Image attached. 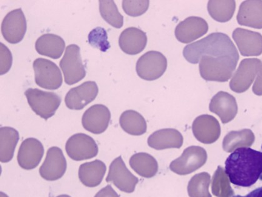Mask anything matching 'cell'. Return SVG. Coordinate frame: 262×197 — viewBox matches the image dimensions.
Masks as SVG:
<instances>
[{"instance_id":"6da1fadb","label":"cell","mask_w":262,"mask_h":197,"mask_svg":"<svg viewBox=\"0 0 262 197\" xmlns=\"http://www.w3.org/2000/svg\"><path fill=\"white\" fill-rule=\"evenodd\" d=\"M226 173L233 185L249 187L262 174V152L249 147L237 148L226 160Z\"/></svg>"},{"instance_id":"7a4b0ae2","label":"cell","mask_w":262,"mask_h":197,"mask_svg":"<svg viewBox=\"0 0 262 197\" xmlns=\"http://www.w3.org/2000/svg\"><path fill=\"white\" fill-rule=\"evenodd\" d=\"M183 55L188 62L198 64L203 56L231 57L238 58L239 54L231 39L226 34L214 33L206 38L186 46Z\"/></svg>"},{"instance_id":"3957f363","label":"cell","mask_w":262,"mask_h":197,"mask_svg":"<svg viewBox=\"0 0 262 197\" xmlns=\"http://www.w3.org/2000/svg\"><path fill=\"white\" fill-rule=\"evenodd\" d=\"M238 59L231 57L202 56L199 59L201 76L208 81L227 82L231 78Z\"/></svg>"},{"instance_id":"277c9868","label":"cell","mask_w":262,"mask_h":197,"mask_svg":"<svg viewBox=\"0 0 262 197\" xmlns=\"http://www.w3.org/2000/svg\"><path fill=\"white\" fill-rule=\"evenodd\" d=\"M25 94L31 110L45 120L55 115L61 104L60 96L55 93L29 88Z\"/></svg>"},{"instance_id":"5b68a950","label":"cell","mask_w":262,"mask_h":197,"mask_svg":"<svg viewBox=\"0 0 262 197\" xmlns=\"http://www.w3.org/2000/svg\"><path fill=\"white\" fill-rule=\"evenodd\" d=\"M59 67L63 73L64 81L68 85L77 83L86 76V72L82 63L80 48L76 45H70L66 48Z\"/></svg>"},{"instance_id":"8992f818","label":"cell","mask_w":262,"mask_h":197,"mask_svg":"<svg viewBox=\"0 0 262 197\" xmlns=\"http://www.w3.org/2000/svg\"><path fill=\"white\" fill-rule=\"evenodd\" d=\"M207 154L204 148L190 146L184 150L180 158L170 164V169L178 175L186 176L195 172L206 164Z\"/></svg>"},{"instance_id":"52a82bcc","label":"cell","mask_w":262,"mask_h":197,"mask_svg":"<svg viewBox=\"0 0 262 197\" xmlns=\"http://www.w3.org/2000/svg\"><path fill=\"white\" fill-rule=\"evenodd\" d=\"M167 68V60L158 51H150L143 54L136 63L138 75L146 81H155L163 75Z\"/></svg>"},{"instance_id":"ba28073f","label":"cell","mask_w":262,"mask_h":197,"mask_svg":"<svg viewBox=\"0 0 262 197\" xmlns=\"http://www.w3.org/2000/svg\"><path fill=\"white\" fill-rule=\"evenodd\" d=\"M35 82L46 90H56L61 86L62 77L60 70L55 62L44 58L33 62Z\"/></svg>"},{"instance_id":"9c48e42d","label":"cell","mask_w":262,"mask_h":197,"mask_svg":"<svg viewBox=\"0 0 262 197\" xmlns=\"http://www.w3.org/2000/svg\"><path fill=\"white\" fill-rule=\"evenodd\" d=\"M66 150L73 161H81L95 158L98 154V146L91 137L78 133L68 140Z\"/></svg>"},{"instance_id":"30bf717a","label":"cell","mask_w":262,"mask_h":197,"mask_svg":"<svg viewBox=\"0 0 262 197\" xmlns=\"http://www.w3.org/2000/svg\"><path fill=\"white\" fill-rule=\"evenodd\" d=\"M261 61L257 58L244 59L230 82L233 92L242 93L249 89L261 67Z\"/></svg>"},{"instance_id":"8fae6325","label":"cell","mask_w":262,"mask_h":197,"mask_svg":"<svg viewBox=\"0 0 262 197\" xmlns=\"http://www.w3.org/2000/svg\"><path fill=\"white\" fill-rule=\"evenodd\" d=\"M106 181L113 183L122 192L130 193L135 190L139 180L130 172L121 156L111 163Z\"/></svg>"},{"instance_id":"7c38bea8","label":"cell","mask_w":262,"mask_h":197,"mask_svg":"<svg viewBox=\"0 0 262 197\" xmlns=\"http://www.w3.org/2000/svg\"><path fill=\"white\" fill-rule=\"evenodd\" d=\"M1 28L6 41L11 44L21 42L27 30V19L21 8L8 13L3 20Z\"/></svg>"},{"instance_id":"4fadbf2b","label":"cell","mask_w":262,"mask_h":197,"mask_svg":"<svg viewBox=\"0 0 262 197\" xmlns=\"http://www.w3.org/2000/svg\"><path fill=\"white\" fill-rule=\"evenodd\" d=\"M67 162L61 148L52 147L48 149L47 157L39 168V174L48 181L61 179L67 171Z\"/></svg>"},{"instance_id":"5bb4252c","label":"cell","mask_w":262,"mask_h":197,"mask_svg":"<svg viewBox=\"0 0 262 197\" xmlns=\"http://www.w3.org/2000/svg\"><path fill=\"white\" fill-rule=\"evenodd\" d=\"M98 92V85L95 81L84 82L68 91L65 97V104L70 110H81L96 99Z\"/></svg>"},{"instance_id":"9a60e30c","label":"cell","mask_w":262,"mask_h":197,"mask_svg":"<svg viewBox=\"0 0 262 197\" xmlns=\"http://www.w3.org/2000/svg\"><path fill=\"white\" fill-rule=\"evenodd\" d=\"M193 136L205 144L214 143L220 138L221 128L217 119L210 115L198 117L192 124Z\"/></svg>"},{"instance_id":"2e32d148","label":"cell","mask_w":262,"mask_h":197,"mask_svg":"<svg viewBox=\"0 0 262 197\" xmlns=\"http://www.w3.org/2000/svg\"><path fill=\"white\" fill-rule=\"evenodd\" d=\"M111 118L110 111L104 105H93L82 116V126L91 133L100 134L109 126Z\"/></svg>"},{"instance_id":"e0dca14e","label":"cell","mask_w":262,"mask_h":197,"mask_svg":"<svg viewBox=\"0 0 262 197\" xmlns=\"http://www.w3.org/2000/svg\"><path fill=\"white\" fill-rule=\"evenodd\" d=\"M209 30L206 20L200 17L190 16L179 23L175 30L177 39L182 43H189L206 35Z\"/></svg>"},{"instance_id":"ac0fdd59","label":"cell","mask_w":262,"mask_h":197,"mask_svg":"<svg viewBox=\"0 0 262 197\" xmlns=\"http://www.w3.org/2000/svg\"><path fill=\"white\" fill-rule=\"evenodd\" d=\"M44 155L41 142L35 138H28L19 147L17 160L19 166L25 170H32L40 163Z\"/></svg>"},{"instance_id":"d6986e66","label":"cell","mask_w":262,"mask_h":197,"mask_svg":"<svg viewBox=\"0 0 262 197\" xmlns=\"http://www.w3.org/2000/svg\"><path fill=\"white\" fill-rule=\"evenodd\" d=\"M239 51L244 56H258L262 54L261 34L242 28H237L232 34Z\"/></svg>"},{"instance_id":"ffe728a7","label":"cell","mask_w":262,"mask_h":197,"mask_svg":"<svg viewBox=\"0 0 262 197\" xmlns=\"http://www.w3.org/2000/svg\"><path fill=\"white\" fill-rule=\"evenodd\" d=\"M209 110L217 114L222 123L227 124L235 118L238 112V105L235 98L231 94L220 91L211 99Z\"/></svg>"},{"instance_id":"44dd1931","label":"cell","mask_w":262,"mask_h":197,"mask_svg":"<svg viewBox=\"0 0 262 197\" xmlns=\"http://www.w3.org/2000/svg\"><path fill=\"white\" fill-rule=\"evenodd\" d=\"M147 42L146 33L135 27L126 28L119 38V47L124 53L130 55L141 53L146 48Z\"/></svg>"},{"instance_id":"7402d4cb","label":"cell","mask_w":262,"mask_h":197,"mask_svg":"<svg viewBox=\"0 0 262 197\" xmlns=\"http://www.w3.org/2000/svg\"><path fill=\"white\" fill-rule=\"evenodd\" d=\"M183 142V136L175 128H163L157 130L147 140L149 146L158 150L167 148H180Z\"/></svg>"},{"instance_id":"603a6c76","label":"cell","mask_w":262,"mask_h":197,"mask_svg":"<svg viewBox=\"0 0 262 197\" xmlns=\"http://www.w3.org/2000/svg\"><path fill=\"white\" fill-rule=\"evenodd\" d=\"M237 20L240 25L262 29V1L249 0L242 3Z\"/></svg>"},{"instance_id":"cb8c5ba5","label":"cell","mask_w":262,"mask_h":197,"mask_svg":"<svg viewBox=\"0 0 262 197\" xmlns=\"http://www.w3.org/2000/svg\"><path fill=\"white\" fill-rule=\"evenodd\" d=\"M106 172V166L103 162L96 160L84 163L79 168V179L85 186L96 187L100 185Z\"/></svg>"},{"instance_id":"d4e9b609","label":"cell","mask_w":262,"mask_h":197,"mask_svg":"<svg viewBox=\"0 0 262 197\" xmlns=\"http://www.w3.org/2000/svg\"><path fill=\"white\" fill-rule=\"evenodd\" d=\"M65 47V42L61 37L50 33L39 37L35 43L37 52L54 59L61 58Z\"/></svg>"},{"instance_id":"484cf974","label":"cell","mask_w":262,"mask_h":197,"mask_svg":"<svg viewBox=\"0 0 262 197\" xmlns=\"http://www.w3.org/2000/svg\"><path fill=\"white\" fill-rule=\"evenodd\" d=\"M131 168L138 175L144 178H152L158 172V163L156 159L147 153L135 154L129 160Z\"/></svg>"},{"instance_id":"4316f807","label":"cell","mask_w":262,"mask_h":197,"mask_svg":"<svg viewBox=\"0 0 262 197\" xmlns=\"http://www.w3.org/2000/svg\"><path fill=\"white\" fill-rule=\"evenodd\" d=\"M19 133L15 128L3 127L0 128V161L7 163L12 160L19 141Z\"/></svg>"},{"instance_id":"83f0119b","label":"cell","mask_w":262,"mask_h":197,"mask_svg":"<svg viewBox=\"0 0 262 197\" xmlns=\"http://www.w3.org/2000/svg\"><path fill=\"white\" fill-rule=\"evenodd\" d=\"M254 141V134L251 130L245 128L227 134L224 139L222 147L226 152L230 153L239 148L250 147Z\"/></svg>"},{"instance_id":"f1b7e54d","label":"cell","mask_w":262,"mask_h":197,"mask_svg":"<svg viewBox=\"0 0 262 197\" xmlns=\"http://www.w3.org/2000/svg\"><path fill=\"white\" fill-rule=\"evenodd\" d=\"M121 127L132 136H141L146 133L147 123L144 117L135 111H124L119 118Z\"/></svg>"},{"instance_id":"f546056e","label":"cell","mask_w":262,"mask_h":197,"mask_svg":"<svg viewBox=\"0 0 262 197\" xmlns=\"http://www.w3.org/2000/svg\"><path fill=\"white\" fill-rule=\"evenodd\" d=\"M236 4L232 0L227 1H210L208 3L207 10L209 15L215 21L226 23L230 21L234 15Z\"/></svg>"},{"instance_id":"4dcf8cb0","label":"cell","mask_w":262,"mask_h":197,"mask_svg":"<svg viewBox=\"0 0 262 197\" xmlns=\"http://www.w3.org/2000/svg\"><path fill=\"white\" fill-rule=\"evenodd\" d=\"M210 176L207 172L196 174L190 180L187 192L190 197H212L209 192Z\"/></svg>"},{"instance_id":"1f68e13d","label":"cell","mask_w":262,"mask_h":197,"mask_svg":"<svg viewBox=\"0 0 262 197\" xmlns=\"http://www.w3.org/2000/svg\"><path fill=\"white\" fill-rule=\"evenodd\" d=\"M212 192L213 195L217 197H233L235 195L226 171L221 166H219L213 174Z\"/></svg>"},{"instance_id":"d6a6232c","label":"cell","mask_w":262,"mask_h":197,"mask_svg":"<svg viewBox=\"0 0 262 197\" xmlns=\"http://www.w3.org/2000/svg\"><path fill=\"white\" fill-rule=\"evenodd\" d=\"M99 12L102 18L112 27L121 28L123 26V16L119 12L115 2L111 0L99 1Z\"/></svg>"},{"instance_id":"836d02e7","label":"cell","mask_w":262,"mask_h":197,"mask_svg":"<svg viewBox=\"0 0 262 197\" xmlns=\"http://www.w3.org/2000/svg\"><path fill=\"white\" fill-rule=\"evenodd\" d=\"M107 38L106 31L104 28L98 27L91 31L88 35V42L91 47L97 48L102 52H106L111 48Z\"/></svg>"},{"instance_id":"e575fe53","label":"cell","mask_w":262,"mask_h":197,"mask_svg":"<svg viewBox=\"0 0 262 197\" xmlns=\"http://www.w3.org/2000/svg\"><path fill=\"white\" fill-rule=\"evenodd\" d=\"M122 8L127 15L137 17L146 13L149 7V1H122Z\"/></svg>"},{"instance_id":"d590c367","label":"cell","mask_w":262,"mask_h":197,"mask_svg":"<svg viewBox=\"0 0 262 197\" xmlns=\"http://www.w3.org/2000/svg\"><path fill=\"white\" fill-rule=\"evenodd\" d=\"M1 45V70H0V74L1 75L7 73L11 69V65H12L13 57L11 54V51L3 43H0Z\"/></svg>"},{"instance_id":"8d00e7d4","label":"cell","mask_w":262,"mask_h":197,"mask_svg":"<svg viewBox=\"0 0 262 197\" xmlns=\"http://www.w3.org/2000/svg\"><path fill=\"white\" fill-rule=\"evenodd\" d=\"M253 92L257 96H262V62L260 70L258 71L257 79H256L252 88Z\"/></svg>"},{"instance_id":"74e56055","label":"cell","mask_w":262,"mask_h":197,"mask_svg":"<svg viewBox=\"0 0 262 197\" xmlns=\"http://www.w3.org/2000/svg\"><path fill=\"white\" fill-rule=\"evenodd\" d=\"M95 197H120L116 191L113 189L111 185H108L106 187L99 191L96 194Z\"/></svg>"},{"instance_id":"f35d334b","label":"cell","mask_w":262,"mask_h":197,"mask_svg":"<svg viewBox=\"0 0 262 197\" xmlns=\"http://www.w3.org/2000/svg\"><path fill=\"white\" fill-rule=\"evenodd\" d=\"M233 197H262V187L256 188L246 196L237 195Z\"/></svg>"},{"instance_id":"ab89813d","label":"cell","mask_w":262,"mask_h":197,"mask_svg":"<svg viewBox=\"0 0 262 197\" xmlns=\"http://www.w3.org/2000/svg\"><path fill=\"white\" fill-rule=\"evenodd\" d=\"M1 197H8L5 193L1 192Z\"/></svg>"},{"instance_id":"60d3db41","label":"cell","mask_w":262,"mask_h":197,"mask_svg":"<svg viewBox=\"0 0 262 197\" xmlns=\"http://www.w3.org/2000/svg\"><path fill=\"white\" fill-rule=\"evenodd\" d=\"M56 197H71V196L69 195H59Z\"/></svg>"},{"instance_id":"b9f144b4","label":"cell","mask_w":262,"mask_h":197,"mask_svg":"<svg viewBox=\"0 0 262 197\" xmlns=\"http://www.w3.org/2000/svg\"><path fill=\"white\" fill-rule=\"evenodd\" d=\"M261 149H262V145H261ZM260 179L261 180V181H262V174H261Z\"/></svg>"}]
</instances>
